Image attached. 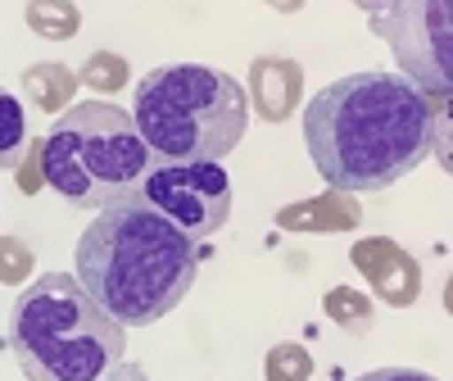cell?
<instances>
[{
	"label": "cell",
	"mask_w": 453,
	"mask_h": 381,
	"mask_svg": "<svg viewBox=\"0 0 453 381\" xmlns=\"http://www.w3.org/2000/svg\"><path fill=\"white\" fill-rule=\"evenodd\" d=\"M444 105L399 73H349L326 82L304 109V145L326 186L367 196L408 177L435 155Z\"/></svg>",
	"instance_id": "6da1fadb"
},
{
	"label": "cell",
	"mask_w": 453,
	"mask_h": 381,
	"mask_svg": "<svg viewBox=\"0 0 453 381\" xmlns=\"http://www.w3.org/2000/svg\"><path fill=\"white\" fill-rule=\"evenodd\" d=\"M73 277L123 327H150L191 295L200 273L196 241L145 196L100 209L73 254Z\"/></svg>",
	"instance_id": "7a4b0ae2"
},
{
	"label": "cell",
	"mask_w": 453,
	"mask_h": 381,
	"mask_svg": "<svg viewBox=\"0 0 453 381\" xmlns=\"http://www.w3.org/2000/svg\"><path fill=\"white\" fill-rule=\"evenodd\" d=\"M10 350L27 381H100L127 354V327L113 323L73 273H42L10 309Z\"/></svg>",
	"instance_id": "3957f363"
},
{
	"label": "cell",
	"mask_w": 453,
	"mask_h": 381,
	"mask_svg": "<svg viewBox=\"0 0 453 381\" xmlns=\"http://www.w3.org/2000/svg\"><path fill=\"white\" fill-rule=\"evenodd\" d=\"M132 123L164 164H222L250 128V96L222 68L168 64L136 82Z\"/></svg>",
	"instance_id": "277c9868"
},
{
	"label": "cell",
	"mask_w": 453,
	"mask_h": 381,
	"mask_svg": "<svg viewBox=\"0 0 453 381\" xmlns=\"http://www.w3.org/2000/svg\"><path fill=\"white\" fill-rule=\"evenodd\" d=\"M155 155L132 113L109 100H78L42 141V177L78 209H109L141 196Z\"/></svg>",
	"instance_id": "5b68a950"
},
{
	"label": "cell",
	"mask_w": 453,
	"mask_h": 381,
	"mask_svg": "<svg viewBox=\"0 0 453 381\" xmlns=\"http://www.w3.org/2000/svg\"><path fill=\"white\" fill-rule=\"evenodd\" d=\"M453 0H395L367 14L372 32L395 51L399 78H408L422 96L449 100V46H453Z\"/></svg>",
	"instance_id": "8992f818"
},
{
	"label": "cell",
	"mask_w": 453,
	"mask_h": 381,
	"mask_svg": "<svg viewBox=\"0 0 453 381\" xmlns=\"http://www.w3.org/2000/svg\"><path fill=\"white\" fill-rule=\"evenodd\" d=\"M141 196L155 205L173 227H181L191 241L218 237L226 218H232V177L222 164H164L155 159V168L145 173Z\"/></svg>",
	"instance_id": "52a82bcc"
},
{
	"label": "cell",
	"mask_w": 453,
	"mask_h": 381,
	"mask_svg": "<svg viewBox=\"0 0 453 381\" xmlns=\"http://www.w3.org/2000/svg\"><path fill=\"white\" fill-rule=\"evenodd\" d=\"M27 150V109L14 91L0 87V168H14Z\"/></svg>",
	"instance_id": "ba28073f"
},
{
	"label": "cell",
	"mask_w": 453,
	"mask_h": 381,
	"mask_svg": "<svg viewBox=\"0 0 453 381\" xmlns=\"http://www.w3.org/2000/svg\"><path fill=\"white\" fill-rule=\"evenodd\" d=\"M354 381H435L431 372H418V368H372Z\"/></svg>",
	"instance_id": "9c48e42d"
},
{
	"label": "cell",
	"mask_w": 453,
	"mask_h": 381,
	"mask_svg": "<svg viewBox=\"0 0 453 381\" xmlns=\"http://www.w3.org/2000/svg\"><path fill=\"white\" fill-rule=\"evenodd\" d=\"M100 381H150V377H145V368H141V363H119L113 372H104Z\"/></svg>",
	"instance_id": "30bf717a"
},
{
	"label": "cell",
	"mask_w": 453,
	"mask_h": 381,
	"mask_svg": "<svg viewBox=\"0 0 453 381\" xmlns=\"http://www.w3.org/2000/svg\"><path fill=\"white\" fill-rule=\"evenodd\" d=\"M354 5H358L363 14H376V10H386V5H395V0H354Z\"/></svg>",
	"instance_id": "8fae6325"
}]
</instances>
